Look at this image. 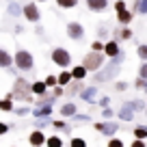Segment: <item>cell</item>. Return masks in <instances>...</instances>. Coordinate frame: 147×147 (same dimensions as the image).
Instances as JSON below:
<instances>
[{"mask_svg":"<svg viewBox=\"0 0 147 147\" xmlns=\"http://www.w3.org/2000/svg\"><path fill=\"white\" fill-rule=\"evenodd\" d=\"M145 84H147V82H145V78H141V76H138V80H136V87H138V89H145Z\"/></svg>","mask_w":147,"mask_h":147,"instance_id":"obj_39","label":"cell"},{"mask_svg":"<svg viewBox=\"0 0 147 147\" xmlns=\"http://www.w3.org/2000/svg\"><path fill=\"white\" fill-rule=\"evenodd\" d=\"M138 76H141V78H145V80H147V63H145V61H143L141 69H138Z\"/></svg>","mask_w":147,"mask_h":147,"instance_id":"obj_31","label":"cell"},{"mask_svg":"<svg viewBox=\"0 0 147 147\" xmlns=\"http://www.w3.org/2000/svg\"><path fill=\"white\" fill-rule=\"evenodd\" d=\"M7 132H9V125H7V123H0V136L7 134Z\"/></svg>","mask_w":147,"mask_h":147,"instance_id":"obj_41","label":"cell"},{"mask_svg":"<svg viewBox=\"0 0 147 147\" xmlns=\"http://www.w3.org/2000/svg\"><path fill=\"white\" fill-rule=\"evenodd\" d=\"M82 65H84L87 71H97V69H102V65H104V54L97 52V50H91L82 59Z\"/></svg>","mask_w":147,"mask_h":147,"instance_id":"obj_1","label":"cell"},{"mask_svg":"<svg viewBox=\"0 0 147 147\" xmlns=\"http://www.w3.org/2000/svg\"><path fill=\"white\" fill-rule=\"evenodd\" d=\"M95 130L102 132L104 136H113V134H117V130H119V123H115V121H104V123H95Z\"/></svg>","mask_w":147,"mask_h":147,"instance_id":"obj_6","label":"cell"},{"mask_svg":"<svg viewBox=\"0 0 147 147\" xmlns=\"http://www.w3.org/2000/svg\"><path fill=\"white\" fill-rule=\"evenodd\" d=\"M69 74H71V80H82L87 76V69H84V65H76Z\"/></svg>","mask_w":147,"mask_h":147,"instance_id":"obj_14","label":"cell"},{"mask_svg":"<svg viewBox=\"0 0 147 147\" xmlns=\"http://www.w3.org/2000/svg\"><path fill=\"white\" fill-rule=\"evenodd\" d=\"M11 97H18V100H24V102H30V82H26L24 78H18L13 84V91H11Z\"/></svg>","mask_w":147,"mask_h":147,"instance_id":"obj_2","label":"cell"},{"mask_svg":"<svg viewBox=\"0 0 147 147\" xmlns=\"http://www.w3.org/2000/svg\"><path fill=\"white\" fill-rule=\"evenodd\" d=\"M108 147H123V141H121V138H113V136H110Z\"/></svg>","mask_w":147,"mask_h":147,"instance_id":"obj_27","label":"cell"},{"mask_svg":"<svg viewBox=\"0 0 147 147\" xmlns=\"http://www.w3.org/2000/svg\"><path fill=\"white\" fill-rule=\"evenodd\" d=\"M13 65H18V69H22V71H30L32 65H35V59H32L30 52L18 50V54H15V59H13Z\"/></svg>","mask_w":147,"mask_h":147,"instance_id":"obj_3","label":"cell"},{"mask_svg":"<svg viewBox=\"0 0 147 147\" xmlns=\"http://www.w3.org/2000/svg\"><path fill=\"white\" fill-rule=\"evenodd\" d=\"M130 104H132L134 110H145V102L143 100H134V102H130Z\"/></svg>","mask_w":147,"mask_h":147,"instance_id":"obj_26","label":"cell"},{"mask_svg":"<svg viewBox=\"0 0 147 147\" xmlns=\"http://www.w3.org/2000/svg\"><path fill=\"white\" fill-rule=\"evenodd\" d=\"M30 91L35 93V95H46L48 87H46V82H32L30 84Z\"/></svg>","mask_w":147,"mask_h":147,"instance_id":"obj_18","label":"cell"},{"mask_svg":"<svg viewBox=\"0 0 147 147\" xmlns=\"http://www.w3.org/2000/svg\"><path fill=\"white\" fill-rule=\"evenodd\" d=\"M74 113H78V108H76V104H71V102L61 106V117H71Z\"/></svg>","mask_w":147,"mask_h":147,"instance_id":"obj_15","label":"cell"},{"mask_svg":"<svg viewBox=\"0 0 147 147\" xmlns=\"http://www.w3.org/2000/svg\"><path fill=\"white\" fill-rule=\"evenodd\" d=\"M37 2H46V0H37Z\"/></svg>","mask_w":147,"mask_h":147,"instance_id":"obj_44","label":"cell"},{"mask_svg":"<svg viewBox=\"0 0 147 147\" xmlns=\"http://www.w3.org/2000/svg\"><path fill=\"white\" fill-rule=\"evenodd\" d=\"M52 125H54L56 130H67V123L65 121H61V119H56V121H52Z\"/></svg>","mask_w":147,"mask_h":147,"instance_id":"obj_30","label":"cell"},{"mask_svg":"<svg viewBox=\"0 0 147 147\" xmlns=\"http://www.w3.org/2000/svg\"><path fill=\"white\" fill-rule=\"evenodd\" d=\"M134 113H136V110L132 108V104H130V102H125L123 106H121V110H119V117L123 121H132L134 119Z\"/></svg>","mask_w":147,"mask_h":147,"instance_id":"obj_11","label":"cell"},{"mask_svg":"<svg viewBox=\"0 0 147 147\" xmlns=\"http://www.w3.org/2000/svg\"><path fill=\"white\" fill-rule=\"evenodd\" d=\"M87 7L91 11H104L108 7V0H87Z\"/></svg>","mask_w":147,"mask_h":147,"instance_id":"obj_12","label":"cell"},{"mask_svg":"<svg viewBox=\"0 0 147 147\" xmlns=\"http://www.w3.org/2000/svg\"><path fill=\"white\" fill-rule=\"evenodd\" d=\"M95 97H97V87H95V84H93V87H87V89H80V100L93 104Z\"/></svg>","mask_w":147,"mask_h":147,"instance_id":"obj_8","label":"cell"},{"mask_svg":"<svg viewBox=\"0 0 147 147\" xmlns=\"http://www.w3.org/2000/svg\"><path fill=\"white\" fill-rule=\"evenodd\" d=\"M56 5L61 9H74V7L78 5V0H56Z\"/></svg>","mask_w":147,"mask_h":147,"instance_id":"obj_21","label":"cell"},{"mask_svg":"<svg viewBox=\"0 0 147 147\" xmlns=\"http://www.w3.org/2000/svg\"><path fill=\"white\" fill-rule=\"evenodd\" d=\"M28 143H30L32 147H39V145H43V143H46V134H43L41 130L37 128L35 132H32L30 136H28Z\"/></svg>","mask_w":147,"mask_h":147,"instance_id":"obj_9","label":"cell"},{"mask_svg":"<svg viewBox=\"0 0 147 147\" xmlns=\"http://www.w3.org/2000/svg\"><path fill=\"white\" fill-rule=\"evenodd\" d=\"M15 113H18V115H26V113H30V108H28V106H22V108H15Z\"/></svg>","mask_w":147,"mask_h":147,"instance_id":"obj_36","label":"cell"},{"mask_svg":"<svg viewBox=\"0 0 147 147\" xmlns=\"http://www.w3.org/2000/svg\"><path fill=\"white\" fill-rule=\"evenodd\" d=\"M115 39H132V30L128 28V24H123L119 30H115Z\"/></svg>","mask_w":147,"mask_h":147,"instance_id":"obj_16","label":"cell"},{"mask_svg":"<svg viewBox=\"0 0 147 147\" xmlns=\"http://www.w3.org/2000/svg\"><path fill=\"white\" fill-rule=\"evenodd\" d=\"M67 37L69 39H74V41H80L84 37V26L78 22H69L67 24Z\"/></svg>","mask_w":147,"mask_h":147,"instance_id":"obj_5","label":"cell"},{"mask_svg":"<svg viewBox=\"0 0 147 147\" xmlns=\"http://www.w3.org/2000/svg\"><path fill=\"white\" fill-rule=\"evenodd\" d=\"M138 56H141V61H147V46H138Z\"/></svg>","mask_w":147,"mask_h":147,"instance_id":"obj_29","label":"cell"},{"mask_svg":"<svg viewBox=\"0 0 147 147\" xmlns=\"http://www.w3.org/2000/svg\"><path fill=\"white\" fill-rule=\"evenodd\" d=\"M22 15H26L28 22H39V18H41V13H39L37 5H32V2H28L26 7H22Z\"/></svg>","mask_w":147,"mask_h":147,"instance_id":"obj_7","label":"cell"},{"mask_svg":"<svg viewBox=\"0 0 147 147\" xmlns=\"http://www.w3.org/2000/svg\"><path fill=\"white\" fill-rule=\"evenodd\" d=\"M128 89V82H117V91H125Z\"/></svg>","mask_w":147,"mask_h":147,"instance_id":"obj_42","label":"cell"},{"mask_svg":"<svg viewBox=\"0 0 147 147\" xmlns=\"http://www.w3.org/2000/svg\"><path fill=\"white\" fill-rule=\"evenodd\" d=\"M0 110H13V100H11V97L0 100Z\"/></svg>","mask_w":147,"mask_h":147,"instance_id":"obj_22","label":"cell"},{"mask_svg":"<svg viewBox=\"0 0 147 147\" xmlns=\"http://www.w3.org/2000/svg\"><path fill=\"white\" fill-rule=\"evenodd\" d=\"M136 13H141V15H145V13H147V0H138Z\"/></svg>","mask_w":147,"mask_h":147,"instance_id":"obj_25","label":"cell"},{"mask_svg":"<svg viewBox=\"0 0 147 147\" xmlns=\"http://www.w3.org/2000/svg\"><path fill=\"white\" fill-rule=\"evenodd\" d=\"M52 61H54V65H59L61 69H65L71 63V56H69V52L65 50V48H54V50H52Z\"/></svg>","mask_w":147,"mask_h":147,"instance_id":"obj_4","label":"cell"},{"mask_svg":"<svg viewBox=\"0 0 147 147\" xmlns=\"http://www.w3.org/2000/svg\"><path fill=\"white\" fill-rule=\"evenodd\" d=\"M69 82H71V74H69V71H61V76L56 78V84L63 87V84H69Z\"/></svg>","mask_w":147,"mask_h":147,"instance_id":"obj_20","label":"cell"},{"mask_svg":"<svg viewBox=\"0 0 147 147\" xmlns=\"http://www.w3.org/2000/svg\"><path fill=\"white\" fill-rule=\"evenodd\" d=\"M110 104V97H100V106L104 108V106H108Z\"/></svg>","mask_w":147,"mask_h":147,"instance_id":"obj_40","label":"cell"},{"mask_svg":"<svg viewBox=\"0 0 147 147\" xmlns=\"http://www.w3.org/2000/svg\"><path fill=\"white\" fill-rule=\"evenodd\" d=\"M74 119H76V121H82V123H84V121H89V115H78V113H74Z\"/></svg>","mask_w":147,"mask_h":147,"instance_id":"obj_35","label":"cell"},{"mask_svg":"<svg viewBox=\"0 0 147 147\" xmlns=\"http://www.w3.org/2000/svg\"><path fill=\"white\" fill-rule=\"evenodd\" d=\"M132 147H145V143H143V138H138V141L132 143Z\"/></svg>","mask_w":147,"mask_h":147,"instance_id":"obj_43","label":"cell"},{"mask_svg":"<svg viewBox=\"0 0 147 147\" xmlns=\"http://www.w3.org/2000/svg\"><path fill=\"white\" fill-rule=\"evenodd\" d=\"M115 9H117V11L125 9V2H123V0H117V2H115Z\"/></svg>","mask_w":147,"mask_h":147,"instance_id":"obj_38","label":"cell"},{"mask_svg":"<svg viewBox=\"0 0 147 147\" xmlns=\"http://www.w3.org/2000/svg\"><path fill=\"white\" fill-rule=\"evenodd\" d=\"M134 136L136 138H147V128L145 125H138V128L134 130Z\"/></svg>","mask_w":147,"mask_h":147,"instance_id":"obj_24","label":"cell"},{"mask_svg":"<svg viewBox=\"0 0 147 147\" xmlns=\"http://www.w3.org/2000/svg\"><path fill=\"white\" fill-rule=\"evenodd\" d=\"M87 143L82 141V138H71V147H84Z\"/></svg>","mask_w":147,"mask_h":147,"instance_id":"obj_34","label":"cell"},{"mask_svg":"<svg viewBox=\"0 0 147 147\" xmlns=\"http://www.w3.org/2000/svg\"><path fill=\"white\" fill-rule=\"evenodd\" d=\"M7 2H9V0H7Z\"/></svg>","mask_w":147,"mask_h":147,"instance_id":"obj_45","label":"cell"},{"mask_svg":"<svg viewBox=\"0 0 147 147\" xmlns=\"http://www.w3.org/2000/svg\"><path fill=\"white\" fill-rule=\"evenodd\" d=\"M43 82H46V87H54V84H56V76H48Z\"/></svg>","mask_w":147,"mask_h":147,"instance_id":"obj_33","label":"cell"},{"mask_svg":"<svg viewBox=\"0 0 147 147\" xmlns=\"http://www.w3.org/2000/svg\"><path fill=\"white\" fill-rule=\"evenodd\" d=\"M46 145L48 147H59V145H63V141L59 136H50V138H46Z\"/></svg>","mask_w":147,"mask_h":147,"instance_id":"obj_23","label":"cell"},{"mask_svg":"<svg viewBox=\"0 0 147 147\" xmlns=\"http://www.w3.org/2000/svg\"><path fill=\"white\" fill-rule=\"evenodd\" d=\"M7 13H9L11 18H20V15H22V7H20L18 2H13V0H11L9 7H7Z\"/></svg>","mask_w":147,"mask_h":147,"instance_id":"obj_17","label":"cell"},{"mask_svg":"<svg viewBox=\"0 0 147 147\" xmlns=\"http://www.w3.org/2000/svg\"><path fill=\"white\" fill-rule=\"evenodd\" d=\"M11 65H13V59H11V54L7 50H2V48H0V67H7L9 69Z\"/></svg>","mask_w":147,"mask_h":147,"instance_id":"obj_13","label":"cell"},{"mask_svg":"<svg viewBox=\"0 0 147 147\" xmlns=\"http://www.w3.org/2000/svg\"><path fill=\"white\" fill-rule=\"evenodd\" d=\"M80 89H82V84H78V82H74L71 87H69V91H67V93H69V95H76V93H78Z\"/></svg>","mask_w":147,"mask_h":147,"instance_id":"obj_28","label":"cell"},{"mask_svg":"<svg viewBox=\"0 0 147 147\" xmlns=\"http://www.w3.org/2000/svg\"><path fill=\"white\" fill-rule=\"evenodd\" d=\"M102 48H104V46H102L100 41H93V43H91V50H97V52H102Z\"/></svg>","mask_w":147,"mask_h":147,"instance_id":"obj_37","label":"cell"},{"mask_svg":"<svg viewBox=\"0 0 147 147\" xmlns=\"http://www.w3.org/2000/svg\"><path fill=\"white\" fill-rule=\"evenodd\" d=\"M102 50H104L106 56H110V59H113V56H117V54L121 52V48H119V43H117V39H113V41H108Z\"/></svg>","mask_w":147,"mask_h":147,"instance_id":"obj_10","label":"cell"},{"mask_svg":"<svg viewBox=\"0 0 147 147\" xmlns=\"http://www.w3.org/2000/svg\"><path fill=\"white\" fill-rule=\"evenodd\" d=\"M102 117H104V119H113V110H110L108 106H104V110H102Z\"/></svg>","mask_w":147,"mask_h":147,"instance_id":"obj_32","label":"cell"},{"mask_svg":"<svg viewBox=\"0 0 147 147\" xmlns=\"http://www.w3.org/2000/svg\"><path fill=\"white\" fill-rule=\"evenodd\" d=\"M117 13H119L117 18H119L121 24H130V22H132V13H130L128 9H121V11H117Z\"/></svg>","mask_w":147,"mask_h":147,"instance_id":"obj_19","label":"cell"}]
</instances>
